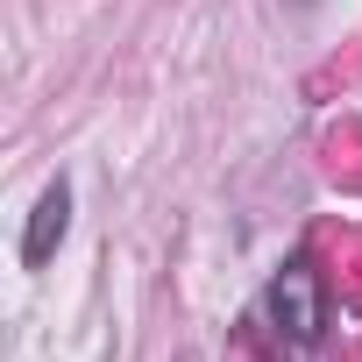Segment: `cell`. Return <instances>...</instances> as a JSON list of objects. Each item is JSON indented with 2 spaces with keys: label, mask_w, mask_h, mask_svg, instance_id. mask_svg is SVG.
<instances>
[{
  "label": "cell",
  "mask_w": 362,
  "mask_h": 362,
  "mask_svg": "<svg viewBox=\"0 0 362 362\" xmlns=\"http://www.w3.org/2000/svg\"><path fill=\"white\" fill-rule=\"evenodd\" d=\"M263 313H270V327H277L284 341L313 348V341L327 334V277H320L305 256H291V263L263 284Z\"/></svg>",
  "instance_id": "cell-1"
},
{
  "label": "cell",
  "mask_w": 362,
  "mask_h": 362,
  "mask_svg": "<svg viewBox=\"0 0 362 362\" xmlns=\"http://www.w3.org/2000/svg\"><path fill=\"white\" fill-rule=\"evenodd\" d=\"M71 235V177H50L43 199L29 206V228H22V270H43Z\"/></svg>",
  "instance_id": "cell-2"
}]
</instances>
